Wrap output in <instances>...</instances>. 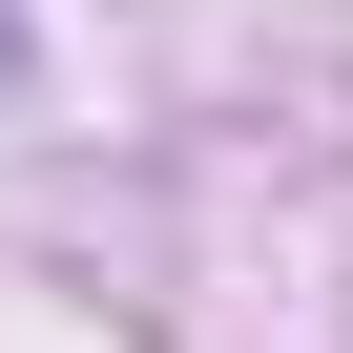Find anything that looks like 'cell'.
Instances as JSON below:
<instances>
[{"label": "cell", "mask_w": 353, "mask_h": 353, "mask_svg": "<svg viewBox=\"0 0 353 353\" xmlns=\"http://www.w3.org/2000/svg\"><path fill=\"white\" fill-rule=\"evenodd\" d=\"M0 63H21V0H0Z\"/></svg>", "instance_id": "cell-1"}]
</instances>
